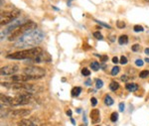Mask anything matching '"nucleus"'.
I'll list each match as a JSON object with an SVG mask.
<instances>
[{"instance_id":"obj_1","label":"nucleus","mask_w":149,"mask_h":126,"mask_svg":"<svg viewBox=\"0 0 149 126\" xmlns=\"http://www.w3.org/2000/svg\"><path fill=\"white\" fill-rule=\"evenodd\" d=\"M44 39V34L40 30L31 31L25 35H23L17 42L15 43V47L25 48V47H33L40 44Z\"/></svg>"},{"instance_id":"obj_2","label":"nucleus","mask_w":149,"mask_h":126,"mask_svg":"<svg viewBox=\"0 0 149 126\" xmlns=\"http://www.w3.org/2000/svg\"><path fill=\"white\" fill-rule=\"evenodd\" d=\"M1 98V104H7V105L10 106H19V105H25L28 104L32 101L33 95L30 93H22V94H18L16 96H6L4 94L0 95Z\"/></svg>"},{"instance_id":"obj_3","label":"nucleus","mask_w":149,"mask_h":126,"mask_svg":"<svg viewBox=\"0 0 149 126\" xmlns=\"http://www.w3.org/2000/svg\"><path fill=\"white\" fill-rule=\"evenodd\" d=\"M43 50L39 47H33L27 50H22L19 52H15L13 54H9L6 56L9 60H29L31 58H34L37 55L41 54Z\"/></svg>"},{"instance_id":"obj_4","label":"nucleus","mask_w":149,"mask_h":126,"mask_svg":"<svg viewBox=\"0 0 149 126\" xmlns=\"http://www.w3.org/2000/svg\"><path fill=\"white\" fill-rule=\"evenodd\" d=\"M37 28V24L33 21H27L26 23H24L23 25H21L20 27L16 29L15 31H13L8 37V40L12 42V41H16L19 40L23 35L27 34L31 31H34Z\"/></svg>"},{"instance_id":"obj_5","label":"nucleus","mask_w":149,"mask_h":126,"mask_svg":"<svg viewBox=\"0 0 149 126\" xmlns=\"http://www.w3.org/2000/svg\"><path fill=\"white\" fill-rule=\"evenodd\" d=\"M20 14H21L20 10H18V9H16V8H12L6 11H2L1 15H0L1 26L12 23V21H14L18 16H20Z\"/></svg>"},{"instance_id":"obj_6","label":"nucleus","mask_w":149,"mask_h":126,"mask_svg":"<svg viewBox=\"0 0 149 126\" xmlns=\"http://www.w3.org/2000/svg\"><path fill=\"white\" fill-rule=\"evenodd\" d=\"M23 72L25 74L30 76L33 79H39L46 76V72L44 69L36 66H29L23 69Z\"/></svg>"},{"instance_id":"obj_7","label":"nucleus","mask_w":149,"mask_h":126,"mask_svg":"<svg viewBox=\"0 0 149 126\" xmlns=\"http://www.w3.org/2000/svg\"><path fill=\"white\" fill-rule=\"evenodd\" d=\"M18 72H19V67L17 65H8V66L2 67L1 70H0L1 76H14Z\"/></svg>"},{"instance_id":"obj_8","label":"nucleus","mask_w":149,"mask_h":126,"mask_svg":"<svg viewBox=\"0 0 149 126\" xmlns=\"http://www.w3.org/2000/svg\"><path fill=\"white\" fill-rule=\"evenodd\" d=\"M52 60V58L50 57L49 54L47 53H41V54L37 55L34 58H31L28 61L29 62H32V63H36V64H40V63H44V62H50Z\"/></svg>"},{"instance_id":"obj_9","label":"nucleus","mask_w":149,"mask_h":126,"mask_svg":"<svg viewBox=\"0 0 149 126\" xmlns=\"http://www.w3.org/2000/svg\"><path fill=\"white\" fill-rule=\"evenodd\" d=\"M27 21H26V18H23V19H18V20H16V21H14L13 23L10 24V25L7 27V29L5 30V32L6 33H9V32H13V31H15L16 29L20 27L21 25H23L24 23H26Z\"/></svg>"},{"instance_id":"obj_10","label":"nucleus","mask_w":149,"mask_h":126,"mask_svg":"<svg viewBox=\"0 0 149 126\" xmlns=\"http://www.w3.org/2000/svg\"><path fill=\"white\" fill-rule=\"evenodd\" d=\"M11 81L14 82H26L29 81H33V79L30 76L23 74H14V76H12Z\"/></svg>"},{"instance_id":"obj_11","label":"nucleus","mask_w":149,"mask_h":126,"mask_svg":"<svg viewBox=\"0 0 149 126\" xmlns=\"http://www.w3.org/2000/svg\"><path fill=\"white\" fill-rule=\"evenodd\" d=\"M31 113V110L26 109V108H21V109H16L13 110L11 112V115L13 117H25V116H28Z\"/></svg>"},{"instance_id":"obj_12","label":"nucleus","mask_w":149,"mask_h":126,"mask_svg":"<svg viewBox=\"0 0 149 126\" xmlns=\"http://www.w3.org/2000/svg\"><path fill=\"white\" fill-rule=\"evenodd\" d=\"M91 120L93 123H97L100 121V112L98 109H93L91 111Z\"/></svg>"},{"instance_id":"obj_13","label":"nucleus","mask_w":149,"mask_h":126,"mask_svg":"<svg viewBox=\"0 0 149 126\" xmlns=\"http://www.w3.org/2000/svg\"><path fill=\"white\" fill-rule=\"evenodd\" d=\"M18 124L19 126H40V123L32 119H22Z\"/></svg>"},{"instance_id":"obj_14","label":"nucleus","mask_w":149,"mask_h":126,"mask_svg":"<svg viewBox=\"0 0 149 126\" xmlns=\"http://www.w3.org/2000/svg\"><path fill=\"white\" fill-rule=\"evenodd\" d=\"M125 88L128 91L133 93V91H136L138 89V84H127L125 86Z\"/></svg>"},{"instance_id":"obj_15","label":"nucleus","mask_w":149,"mask_h":126,"mask_svg":"<svg viewBox=\"0 0 149 126\" xmlns=\"http://www.w3.org/2000/svg\"><path fill=\"white\" fill-rule=\"evenodd\" d=\"M81 93V88H80V86H76V88H74L73 89H72V96L73 97H77V96H79Z\"/></svg>"},{"instance_id":"obj_16","label":"nucleus","mask_w":149,"mask_h":126,"mask_svg":"<svg viewBox=\"0 0 149 126\" xmlns=\"http://www.w3.org/2000/svg\"><path fill=\"white\" fill-rule=\"evenodd\" d=\"M118 88H119V84H118V82L115 81L110 82V84H109V89H110V90L116 91Z\"/></svg>"},{"instance_id":"obj_17","label":"nucleus","mask_w":149,"mask_h":126,"mask_svg":"<svg viewBox=\"0 0 149 126\" xmlns=\"http://www.w3.org/2000/svg\"><path fill=\"white\" fill-rule=\"evenodd\" d=\"M118 43L120 45H125L128 43V37L126 35H121L120 37L118 38Z\"/></svg>"},{"instance_id":"obj_18","label":"nucleus","mask_w":149,"mask_h":126,"mask_svg":"<svg viewBox=\"0 0 149 126\" xmlns=\"http://www.w3.org/2000/svg\"><path fill=\"white\" fill-rule=\"evenodd\" d=\"M113 99L111 98V96L110 95H105L104 96V103L107 104V106H110V105H112L113 104Z\"/></svg>"},{"instance_id":"obj_19","label":"nucleus","mask_w":149,"mask_h":126,"mask_svg":"<svg viewBox=\"0 0 149 126\" xmlns=\"http://www.w3.org/2000/svg\"><path fill=\"white\" fill-rule=\"evenodd\" d=\"M148 76H149V71H148V70L141 71L140 74H139V77H140V79H146Z\"/></svg>"},{"instance_id":"obj_20","label":"nucleus","mask_w":149,"mask_h":126,"mask_svg":"<svg viewBox=\"0 0 149 126\" xmlns=\"http://www.w3.org/2000/svg\"><path fill=\"white\" fill-rule=\"evenodd\" d=\"M120 72V68L119 67H117V66H115L114 68H112V70H111V72H110V74H111V76H116L118 72Z\"/></svg>"},{"instance_id":"obj_21","label":"nucleus","mask_w":149,"mask_h":126,"mask_svg":"<svg viewBox=\"0 0 149 126\" xmlns=\"http://www.w3.org/2000/svg\"><path fill=\"white\" fill-rule=\"evenodd\" d=\"M91 68H92L93 71H98V69H100V64H98L97 62H93L92 64H91Z\"/></svg>"},{"instance_id":"obj_22","label":"nucleus","mask_w":149,"mask_h":126,"mask_svg":"<svg viewBox=\"0 0 149 126\" xmlns=\"http://www.w3.org/2000/svg\"><path fill=\"white\" fill-rule=\"evenodd\" d=\"M117 119H118V113L112 112L111 114H110V120H111L112 122H116Z\"/></svg>"},{"instance_id":"obj_23","label":"nucleus","mask_w":149,"mask_h":126,"mask_svg":"<svg viewBox=\"0 0 149 126\" xmlns=\"http://www.w3.org/2000/svg\"><path fill=\"white\" fill-rule=\"evenodd\" d=\"M102 86H103V81H102V79H97V81H95V86H97V89L102 88Z\"/></svg>"},{"instance_id":"obj_24","label":"nucleus","mask_w":149,"mask_h":126,"mask_svg":"<svg viewBox=\"0 0 149 126\" xmlns=\"http://www.w3.org/2000/svg\"><path fill=\"white\" fill-rule=\"evenodd\" d=\"M133 30H134V32L139 33V32H143L144 29H143L142 26H140V25H135V26L133 27Z\"/></svg>"},{"instance_id":"obj_25","label":"nucleus","mask_w":149,"mask_h":126,"mask_svg":"<svg viewBox=\"0 0 149 126\" xmlns=\"http://www.w3.org/2000/svg\"><path fill=\"white\" fill-rule=\"evenodd\" d=\"M81 74H83V76H85V77H88L91 74V72L88 71L86 68H85V69L81 70Z\"/></svg>"},{"instance_id":"obj_26","label":"nucleus","mask_w":149,"mask_h":126,"mask_svg":"<svg viewBox=\"0 0 149 126\" xmlns=\"http://www.w3.org/2000/svg\"><path fill=\"white\" fill-rule=\"evenodd\" d=\"M116 26H117V28H119V29H123V28H125L126 25H125V23L122 22V21H117Z\"/></svg>"},{"instance_id":"obj_27","label":"nucleus","mask_w":149,"mask_h":126,"mask_svg":"<svg viewBox=\"0 0 149 126\" xmlns=\"http://www.w3.org/2000/svg\"><path fill=\"white\" fill-rule=\"evenodd\" d=\"M93 37L97 38V40H102V39H103L102 35L100 32H95V33H93Z\"/></svg>"},{"instance_id":"obj_28","label":"nucleus","mask_w":149,"mask_h":126,"mask_svg":"<svg viewBox=\"0 0 149 126\" xmlns=\"http://www.w3.org/2000/svg\"><path fill=\"white\" fill-rule=\"evenodd\" d=\"M119 63H120L121 65H126L127 64V58L124 57V56H121L120 60H119Z\"/></svg>"},{"instance_id":"obj_29","label":"nucleus","mask_w":149,"mask_h":126,"mask_svg":"<svg viewBox=\"0 0 149 126\" xmlns=\"http://www.w3.org/2000/svg\"><path fill=\"white\" fill-rule=\"evenodd\" d=\"M131 50L133 51V52H138V51L140 50V46H139L138 44L133 45V46L131 47Z\"/></svg>"},{"instance_id":"obj_30","label":"nucleus","mask_w":149,"mask_h":126,"mask_svg":"<svg viewBox=\"0 0 149 126\" xmlns=\"http://www.w3.org/2000/svg\"><path fill=\"white\" fill-rule=\"evenodd\" d=\"M135 65H136V66H137V67H142L143 65H144V62H143L142 60L137 59V60L135 61Z\"/></svg>"},{"instance_id":"obj_31","label":"nucleus","mask_w":149,"mask_h":126,"mask_svg":"<svg viewBox=\"0 0 149 126\" xmlns=\"http://www.w3.org/2000/svg\"><path fill=\"white\" fill-rule=\"evenodd\" d=\"M100 62L102 63H105L107 60H109V57L107 56H100Z\"/></svg>"},{"instance_id":"obj_32","label":"nucleus","mask_w":149,"mask_h":126,"mask_svg":"<svg viewBox=\"0 0 149 126\" xmlns=\"http://www.w3.org/2000/svg\"><path fill=\"white\" fill-rule=\"evenodd\" d=\"M91 103H92L93 106H95L97 104V99L95 97H92V99H91Z\"/></svg>"},{"instance_id":"obj_33","label":"nucleus","mask_w":149,"mask_h":126,"mask_svg":"<svg viewBox=\"0 0 149 126\" xmlns=\"http://www.w3.org/2000/svg\"><path fill=\"white\" fill-rule=\"evenodd\" d=\"M97 22L100 24V25H102V26H103V27H105V28H109V29H111V27H110L109 25H107V24H104L103 22H100V21H97Z\"/></svg>"},{"instance_id":"obj_34","label":"nucleus","mask_w":149,"mask_h":126,"mask_svg":"<svg viewBox=\"0 0 149 126\" xmlns=\"http://www.w3.org/2000/svg\"><path fill=\"white\" fill-rule=\"evenodd\" d=\"M120 79L122 81H128V77H127L126 74H123V76H121Z\"/></svg>"},{"instance_id":"obj_35","label":"nucleus","mask_w":149,"mask_h":126,"mask_svg":"<svg viewBox=\"0 0 149 126\" xmlns=\"http://www.w3.org/2000/svg\"><path fill=\"white\" fill-rule=\"evenodd\" d=\"M118 107H119V110H120V111H123V110H124V103H123V102L119 103Z\"/></svg>"},{"instance_id":"obj_36","label":"nucleus","mask_w":149,"mask_h":126,"mask_svg":"<svg viewBox=\"0 0 149 126\" xmlns=\"http://www.w3.org/2000/svg\"><path fill=\"white\" fill-rule=\"evenodd\" d=\"M112 63H113V64H117V63H118V58L117 57L112 58Z\"/></svg>"},{"instance_id":"obj_37","label":"nucleus","mask_w":149,"mask_h":126,"mask_svg":"<svg viewBox=\"0 0 149 126\" xmlns=\"http://www.w3.org/2000/svg\"><path fill=\"white\" fill-rule=\"evenodd\" d=\"M67 115H69L70 116V117H72V114H73V112H72V110L71 109H68V110H67Z\"/></svg>"},{"instance_id":"obj_38","label":"nucleus","mask_w":149,"mask_h":126,"mask_svg":"<svg viewBox=\"0 0 149 126\" xmlns=\"http://www.w3.org/2000/svg\"><path fill=\"white\" fill-rule=\"evenodd\" d=\"M144 52H145V54H146V55H148V56H149V48H146V49L144 50Z\"/></svg>"},{"instance_id":"obj_39","label":"nucleus","mask_w":149,"mask_h":126,"mask_svg":"<svg viewBox=\"0 0 149 126\" xmlns=\"http://www.w3.org/2000/svg\"><path fill=\"white\" fill-rule=\"evenodd\" d=\"M145 62H146V63H149V58H146V59H145Z\"/></svg>"},{"instance_id":"obj_40","label":"nucleus","mask_w":149,"mask_h":126,"mask_svg":"<svg viewBox=\"0 0 149 126\" xmlns=\"http://www.w3.org/2000/svg\"><path fill=\"white\" fill-rule=\"evenodd\" d=\"M72 123H73V124H76V122H74V120L73 119V118H72Z\"/></svg>"},{"instance_id":"obj_41","label":"nucleus","mask_w":149,"mask_h":126,"mask_svg":"<svg viewBox=\"0 0 149 126\" xmlns=\"http://www.w3.org/2000/svg\"><path fill=\"white\" fill-rule=\"evenodd\" d=\"M86 84H91V81H88L86 82Z\"/></svg>"},{"instance_id":"obj_42","label":"nucleus","mask_w":149,"mask_h":126,"mask_svg":"<svg viewBox=\"0 0 149 126\" xmlns=\"http://www.w3.org/2000/svg\"><path fill=\"white\" fill-rule=\"evenodd\" d=\"M71 1H73V0H69V4H70V2H71Z\"/></svg>"},{"instance_id":"obj_43","label":"nucleus","mask_w":149,"mask_h":126,"mask_svg":"<svg viewBox=\"0 0 149 126\" xmlns=\"http://www.w3.org/2000/svg\"><path fill=\"white\" fill-rule=\"evenodd\" d=\"M145 1H146V2H149V0H145Z\"/></svg>"},{"instance_id":"obj_44","label":"nucleus","mask_w":149,"mask_h":126,"mask_svg":"<svg viewBox=\"0 0 149 126\" xmlns=\"http://www.w3.org/2000/svg\"><path fill=\"white\" fill-rule=\"evenodd\" d=\"M81 126H84V125H81Z\"/></svg>"},{"instance_id":"obj_45","label":"nucleus","mask_w":149,"mask_h":126,"mask_svg":"<svg viewBox=\"0 0 149 126\" xmlns=\"http://www.w3.org/2000/svg\"><path fill=\"white\" fill-rule=\"evenodd\" d=\"M97 126H100V125H97Z\"/></svg>"}]
</instances>
